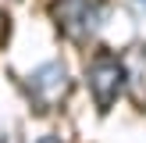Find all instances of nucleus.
I'll return each mask as SVG.
<instances>
[{
    "instance_id": "f257e3e1",
    "label": "nucleus",
    "mask_w": 146,
    "mask_h": 143,
    "mask_svg": "<svg viewBox=\"0 0 146 143\" xmlns=\"http://www.w3.org/2000/svg\"><path fill=\"white\" fill-rule=\"evenodd\" d=\"M118 82H121V68L111 61V57H104V61L93 64V86H96V93H100L104 104L118 93Z\"/></svg>"
},
{
    "instance_id": "f03ea898",
    "label": "nucleus",
    "mask_w": 146,
    "mask_h": 143,
    "mask_svg": "<svg viewBox=\"0 0 146 143\" xmlns=\"http://www.w3.org/2000/svg\"><path fill=\"white\" fill-rule=\"evenodd\" d=\"M0 36H4V18H0Z\"/></svg>"
}]
</instances>
